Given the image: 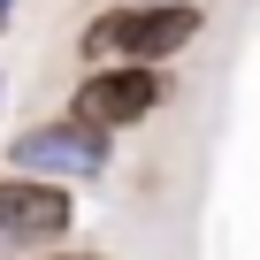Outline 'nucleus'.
<instances>
[{"label":"nucleus","instance_id":"obj_1","mask_svg":"<svg viewBox=\"0 0 260 260\" xmlns=\"http://www.w3.org/2000/svg\"><path fill=\"white\" fill-rule=\"evenodd\" d=\"M199 39V0H161V8H138V0H122V8H107V16H92V31H84V54L92 61H146V69H161L169 54H184Z\"/></svg>","mask_w":260,"mask_h":260},{"label":"nucleus","instance_id":"obj_2","mask_svg":"<svg viewBox=\"0 0 260 260\" xmlns=\"http://www.w3.org/2000/svg\"><path fill=\"white\" fill-rule=\"evenodd\" d=\"M169 100V77L161 69H146V61H115V69H92L84 84H77V100H69V115L77 122H92V130H130V122H146L153 107Z\"/></svg>","mask_w":260,"mask_h":260},{"label":"nucleus","instance_id":"obj_3","mask_svg":"<svg viewBox=\"0 0 260 260\" xmlns=\"http://www.w3.org/2000/svg\"><path fill=\"white\" fill-rule=\"evenodd\" d=\"M8 169L16 176H100L107 169V130H92V122H77V115H61V122H39V130H23V138L8 146Z\"/></svg>","mask_w":260,"mask_h":260},{"label":"nucleus","instance_id":"obj_4","mask_svg":"<svg viewBox=\"0 0 260 260\" xmlns=\"http://www.w3.org/2000/svg\"><path fill=\"white\" fill-rule=\"evenodd\" d=\"M69 214H77V199L61 184H39V176L16 184V176H0V252H16V245H23V260L54 252L61 230H69Z\"/></svg>","mask_w":260,"mask_h":260},{"label":"nucleus","instance_id":"obj_5","mask_svg":"<svg viewBox=\"0 0 260 260\" xmlns=\"http://www.w3.org/2000/svg\"><path fill=\"white\" fill-rule=\"evenodd\" d=\"M31 260H107V252H92V245H54V252H31Z\"/></svg>","mask_w":260,"mask_h":260},{"label":"nucleus","instance_id":"obj_6","mask_svg":"<svg viewBox=\"0 0 260 260\" xmlns=\"http://www.w3.org/2000/svg\"><path fill=\"white\" fill-rule=\"evenodd\" d=\"M8 8H16V0H0V31H8Z\"/></svg>","mask_w":260,"mask_h":260},{"label":"nucleus","instance_id":"obj_7","mask_svg":"<svg viewBox=\"0 0 260 260\" xmlns=\"http://www.w3.org/2000/svg\"><path fill=\"white\" fill-rule=\"evenodd\" d=\"M138 8H161V0H138Z\"/></svg>","mask_w":260,"mask_h":260}]
</instances>
